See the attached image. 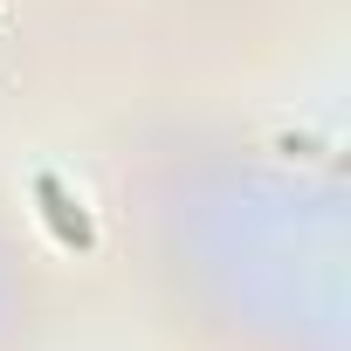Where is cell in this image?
<instances>
[{
    "mask_svg": "<svg viewBox=\"0 0 351 351\" xmlns=\"http://www.w3.org/2000/svg\"><path fill=\"white\" fill-rule=\"evenodd\" d=\"M42 207H49V221H56V234H62L69 248H90V221L69 214V193H62L56 180H42Z\"/></svg>",
    "mask_w": 351,
    "mask_h": 351,
    "instance_id": "cell-1",
    "label": "cell"
}]
</instances>
